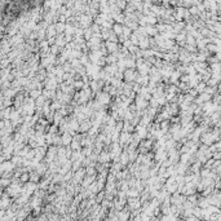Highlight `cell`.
I'll list each match as a JSON object with an SVG mask.
<instances>
[{
	"label": "cell",
	"mask_w": 221,
	"mask_h": 221,
	"mask_svg": "<svg viewBox=\"0 0 221 221\" xmlns=\"http://www.w3.org/2000/svg\"><path fill=\"white\" fill-rule=\"evenodd\" d=\"M114 29L117 30V31H115V32H117V34H120V31H121V27L119 26V25H115V26H114Z\"/></svg>",
	"instance_id": "1"
},
{
	"label": "cell",
	"mask_w": 221,
	"mask_h": 221,
	"mask_svg": "<svg viewBox=\"0 0 221 221\" xmlns=\"http://www.w3.org/2000/svg\"><path fill=\"white\" fill-rule=\"evenodd\" d=\"M63 29H65V26H63L62 23H58V25H57V31H58V32H61V30H63Z\"/></svg>",
	"instance_id": "2"
},
{
	"label": "cell",
	"mask_w": 221,
	"mask_h": 221,
	"mask_svg": "<svg viewBox=\"0 0 221 221\" xmlns=\"http://www.w3.org/2000/svg\"><path fill=\"white\" fill-rule=\"evenodd\" d=\"M22 180L26 181V180H27V175H22Z\"/></svg>",
	"instance_id": "3"
}]
</instances>
